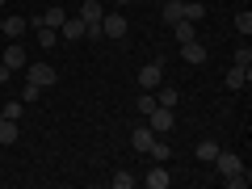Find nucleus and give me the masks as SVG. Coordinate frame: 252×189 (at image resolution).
<instances>
[{
    "label": "nucleus",
    "instance_id": "nucleus-30",
    "mask_svg": "<svg viewBox=\"0 0 252 189\" xmlns=\"http://www.w3.org/2000/svg\"><path fill=\"white\" fill-rule=\"evenodd\" d=\"M156 4H164V0H156Z\"/></svg>",
    "mask_w": 252,
    "mask_h": 189
},
{
    "label": "nucleus",
    "instance_id": "nucleus-22",
    "mask_svg": "<svg viewBox=\"0 0 252 189\" xmlns=\"http://www.w3.org/2000/svg\"><path fill=\"white\" fill-rule=\"evenodd\" d=\"M235 30H240L244 38L252 34V13H248V9H240V13H235Z\"/></svg>",
    "mask_w": 252,
    "mask_h": 189
},
{
    "label": "nucleus",
    "instance_id": "nucleus-5",
    "mask_svg": "<svg viewBox=\"0 0 252 189\" xmlns=\"http://www.w3.org/2000/svg\"><path fill=\"white\" fill-rule=\"evenodd\" d=\"M0 63H4V67H9V72H21V67H26V46H21V42H13V38H9V46H4V59H0Z\"/></svg>",
    "mask_w": 252,
    "mask_h": 189
},
{
    "label": "nucleus",
    "instance_id": "nucleus-8",
    "mask_svg": "<svg viewBox=\"0 0 252 189\" xmlns=\"http://www.w3.org/2000/svg\"><path fill=\"white\" fill-rule=\"evenodd\" d=\"M80 38H84V21H80V17H63L59 42H80Z\"/></svg>",
    "mask_w": 252,
    "mask_h": 189
},
{
    "label": "nucleus",
    "instance_id": "nucleus-3",
    "mask_svg": "<svg viewBox=\"0 0 252 189\" xmlns=\"http://www.w3.org/2000/svg\"><path fill=\"white\" fill-rule=\"evenodd\" d=\"M160 84H164V63H160V59H152L143 72H139V89L152 93V89H160Z\"/></svg>",
    "mask_w": 252,
    "mask_h": 189
},
{
    "label": "nucleus",
    "instance_id": "nucleus-4",
    "mask_svg": "<svg viewBox=\"0 0 252 189\" xmlns=\"http://www.w3.org/2000/svg\"><path fill=\"white\" fill-rule=\"evenodd\" d=\"M126 30H130V21H126L122 13H105V17H101V34L114 38V42H118V38H126Z\"/></svg>",
    "mask_w": 252,
    "mask_h": 189
},
{
    "label": "nucleus",
    "instance_id": "nucleus-7",
    "mask_svg": "<svg viewBox=\"0 0 252 189\" xmlns=\"http://www.w3.org/2000/svg\"><path fill=\"white\" fill-rule=\"evenodd\" d=\"M143 185H147V189H168V185H172V172L164 168V164H156V168L143 172Z\"/></svg>",
    "mask_w": 252,
    "mask_h": 189
},
{
    "label": "nucleus",
    "instance_id": "nucleus-9",
    "mask_svg": "<svg viewBox=\"0 0 252 189\" xmlns=\"http://www.w3.org/2000/svg\"><path fill=\"white\" fill-rule=\"evenodd\" d=\"M152 143H156V130H152V126H135V130H130V147H135L139 156H143Z\"/></svg>",
    "mask_w": 252,
    "mask_h": 189
},
{
    "label": "nucleus",
    "instance_id": "nucleus-1",
    "mask_svg": "<svg viewBox=\"0 0 252 189\" xmlns=\"http://www.w3.org/2000/svg\"><path fill=\"white\" fill-rule=\"evenodd\" d=\"M26 80L38 84V89H51V84L59 80V72H55L51 63H26Z\"/></svg>",
    "mask_w": 252,
    "mask_h": 189
},
{
    "label": "nucleus",
    "instance_id": "nucleus-11",
    "mask_svg": "<svg viewBox=\"0 0 252 189\" xmlns=\"http://www.w3.org/2000/svg\"><path fill=\"white\" fill-rule=\"evenodd\" d=\"M181 59L185 63H206V46L198 38H189V42H181Z\"/></svg>",
    "mask_w": 252,
    "mask_h": 189
},
{
    "label": "nucleus",
    "instance_id": "nucleus-27",
    "mask_svg": "<svg viewBox=\"0 0 252 189\" xmlns=\"http://www.w3.org/2000/svg\"><path fill=\"white\" fill-rule=\"evenodd\" d=\"M139 109H143V118L156 109V97H152V93H143V97H139Z\"/></svg>",
    "mask_w": 252,
    "mask_h": 189
},
{
    "label": "nucleus",
    "instance_id": "nucleus-20",
    "mask_svg": "<svg viewBox=\"0 0 252 189\" xmlns=\"http://www.w3.org/2000/svg\"><path fill=\"white\" fill-rule=\"evenodd\" d=\"M181 9H185V0H164V21H181Z\"/></svg>",
    "mask_w": 252,
    "mask_h": 189
},
{
    "label": "nucleus",
    "instance_id": "nucleus-13",
    "mask_svg": "<svg viewBox=\"0 0 252 189\" xmlns=\"http://www.w3.org/2000/svg\"><path fill=\"white\" fill-rule=\"evenodd\" d=\"M0 21H4V38H21V34L30 30V21L17 17V13H9V17H0Z\"/></svg>",
    "mask_w": 252,
    "mask_h": 189
},
{
    "label": "nucleus",
    "instance_id": "nucleus-14",
    "mask_svg": "<svg viewBox=\"0 0 252 189\" xmlns=\"http://www.w3.org/2000/svg\"><path fill=\"white\" fill-rule=\"evenodd\" d=\"M172 30H177V42H189V38H198V21H172Z\"/></svg>",
    "mask_w": 252,
    "mask_h": 189
},
{
    "label": "nucleus",
    "instance_id": "nucleus-12",
    "mask_svg": "<svg viewBox=\"0 0 252 189\" xmlns=\"http://www.w3.org/2000/svg\"><path fill=\"white\" fill-rule=\"evenodd\" d=\"M101 17H105L101 0H84V4H80V21H84V26H101Z\"/></svg>",
    "mask_w": 252,
    "mask_h": 189
},
{
    "label": "nucleus",
    "instance_id": "nucleus-28",
    "mask_svg": "<svg viewBox=\"0 0 252 189\" xmlns=\"http://www.w3.org/2000/svg\"><path fill=\"white\" fill-rule=\"evenodd\" d=\"M114 4H130V0H114Z\"/></svg>",
    "mask_w": 252,
    "mask_h": 189
},
{
    "label": "nucleus",
    "instance_id": "nucleus-10",
    "mask_svg": "<svg viewBox=\"0 0 252 189\" xmlns=\"http://www.w3.org/2000/svg\"><path fill=\"white\" fill-rule=\"evenodd\" d=\"M248 80H252V67H240V63H235V67H231V72H227V89H231V93H240V89H248Z\"/></svg>",
    "mask_w": 252,
    "mask_h": 189
},
{
    "label": "nucleus",
    "instance_id": "nucleus-19",
    "mask_svg": "<svg viewBox=\"0 0 252 189\" xmlns=\"http://www.w3.org/2000/svg\"><path fill=\"white\" fill-rule=\"evenodd\" d=\"M38 30V42H42V51L46 46H59V30H51V26H34Z\"/></svg>",
    "mask_w": 252,
    "mask_h": 189
},
{
    "label": "nucleus",
    "instance_id": "nucleus-26",
    "mask_svg": "<svg viewBox=\"0 0 252 189\" xmlns=\"http://www.w3.org/2000/svg\"><path fill=\"white\" fill-rule=\"evenodd\" d=\"M38 93H42V89H38V84H30V80H26V89H21V101H26V105H34V101H38Z\"/></svg>",
    "mask_w": 252,
    "mask_h": 189
},
{
    "label": "nucleus",
    "instance_id": "nucleus-24",
    "mask_svg": "<svg viewBox=\"0 0 252 189\" xmlns=\"http://www.w3.org/2000/svg\"><path fill=\"white\" fill-rule=\"evenodd\" d=\"M21 114H26V101H9V105L0 109V118H13V122H17Z\"/></svg>",
    "mask_w": 252,
    "mask_h": 189
},
{
    "label": "nucleus",
    "instance_id": "nucleus-16",
    "mask_svg": "<svg viewBox=\"0 0 252 189\" xmlns=\"http://www.w3.org/2000/svg\"><path fill=\"white\" fill-rule=\"evenodd\" d=\"M181 17H185V21H202V17H206V4H202V0H185Z\"/></svg>",
    "mask_w": 252,
    "mask_h": 189
},
{
    "label": "nucleus",
    "instance_id": "nucleus-23",
    "mask_svg": "<svg viewBox=\"0 0 252 189\" xmlns=\"http://www.w3.org/2000/svg\"><path fill=\"white\" fill-rule=\"evenodd\" d=\"M147 152L156 156V164H168V160H172V147H168V143H152Z\"/></svg>",
    "mask_w": 252,
    "mask_h": 189
},
{
    "label": "nucleus",
    "instance_id": "nucleus-15",
    "mask_svg": "<svg viewBox=\"0 0 252 189\" xmlns=\"http://www.w3.org/2000/svg\"><path fill=\"white\" fill-rule=\"evenodd\" d=\"M193 156H198L202 164H210V160H215V156H219V143H215V139H202V143L193 147Z\"/></svg>",
    "mask_w": 252,
    "mask_h": 189
},
{
    "label": "nucleus",
    "instance_id": "nucleus-2",
    "mask_svg": "<svg viewBox=\"0 0 252 189\" xmlns=\"http://www.w3.org/2000/svg\"><path fill=\"white\" fill-rule=\"evenodd\" d=\"M172 122H177V114H172L168 105H156L152 114H147V126H152L156 135H168V130H172Z\"/></svg>",
    "mask_w": 252,
    "mask_h": 189
},
{
    "label": "nucleus",
    "instance_id": "nucleus-17",
    "mask_svg": "<svg viewBox=\"0 0 252 189\" xmlns=\"http://www.w3.org/2000/svg\"><path fill=\"white\" fill-rule=\"evenodd\" d=\"M135 181H139L135 172H126V168H118L114 177H109V185H114V189H135Z\"/></svg>",
    "mask_w": 252,
    "mask_h": 189
},
{
    "label": "nucleus",
    "instance_id": "nucleus-6",
    "mask_svg": "<svg viewBox=\"0 0 252 189\" xmlns=\"http://www.w3.org/2000/svg\"><path fill=\"white\" fill-rule=\"evenodd\" d=\"M210 164L219 168V177H231V172H240V168H244V160H240V156H235V152H223V147H219V156H215Z\"/></svg>",
    "mask_w": 252,
    "mask_h": 189
},
{
    "label": "nucleus",
    "instance_id": "nucleus-18",
    "mask_svg": "<svg viewBox=\"0 0 252 189\" xmlns=\"http://www.w3.org/2000/svg\"><path fill=\"white\" fill-rule=\"evenodd\" d=\"M0 143L4 147L17 143V122H13V118H0Z\"/></svg>",
    "mask_w": 252,
    "mask_h": 189
},
{
    "label": "nucleus",
    "instance_id": "nucleus-29",
    "mask_svg": "<svg viewBox=\"0 0 252 189\" xmlns=\"http://www.w3.org/2000/svg\"><path fill=\"white\" fill-rule=\"evenodd\" d=\"M0 9H4V0H0Z\"/></svg>",
    "mask_w": 252,
    "mask_h": 189
},
{
    "label": "nucleus",
    "instance_id": "nucleus-21",
    "mask_svg": "<svg viewBox=\"0 0 252 189\" xmlns=\"http://www.w3.org/2000/svg\"><path fill=\"white\" fill-rule=\"evenodd\" d=\"M156 105H177V89H172V84H160V93H156Z\"/></svg>",
    "mask_w": 252,
    "mask_h": 189
},
{
    "label": "nucleus",
    "instance_id": "nucleus-25",
    "mask_svg": "<svg viewBox=\"0 0 252 189\" xmlns=\"http://www.w3.org/2000/svg\"><path fill=\"white\" fill-rule=\"evenodd\" d=\"M235 63H240V67H252V46H248V42L235 46Z\"/></svg>",
    "mask_w": 252,
    "mask_h": 189
}]
</instances>
